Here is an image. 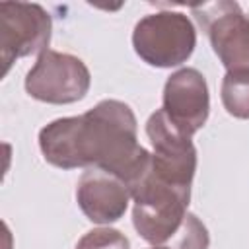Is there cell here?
Instances as JSON below:
<instances>
[{"label":"cell","instance_id":"cell-1","mask_svg":"<svg viewBox=\"0 0 249 249\" xmlns=\"http://www.w3.org/2000/svg\"><path fill=\"white\" fill-rule=\"evenodd\" d=\"M39 148L56 167L101 169L119 177L128 191L152 163V154L138 144L132 109L117 99H103L84 115L49 123L39 132Z\"/></svg>","mask_w":249,"mask_h":249},{"label":"cell","instance_id":"cell-2","mask_svg":"<svg viewBox=\"0 0 249 249\" xmlns=\"http://www.w3.org/2000/svg\"><path fill=\"white\" fill-rule=\"evenodd\" d=\"M134 200L132 224L142 239L154 247H165L187 220L191 187L177 185L150 169L130 187Z\"/></svg>","mask_w":249,"mask_h":249},{"label":"cell","instance_id":"cell-3","mask_svg":"<svg viewBox=\"0 0 249 249\" xmlns=\"http://www.w3.org/2000/svg\"><path fill=\"white\" fill-rule=\"evenodd\" d=\"M195 45V25L181 12H156L144 16L132 31V47L136 54L158 68L183 64L193 54Z\"/></svg>","mask_w":249,"mask_h":249},{"label":"cell","instance_id":"cell-4","mask_svg":"<svg viewBox=\"0 0 249 249\" xmlns=\"http://www.w3.org/2000/svg\"><path fill=\"white\" fill-rule=\"evenodd\" d=\"M89 82V70L78 56L47 49L27 72L25 91L33 99L64 105L84 99Z\"/></svg>","mask_w":249,"mask_h":249},{"label":"cell","instance_id":"cell-5","mask_svg":"<svg viewBox=\"0 0 249 249\" xmlns=\"http://www.w3.org/2000/svg\"><path fill=\"white\" fill-rule=\"evenodd\" d=\"M210 45L228 72H249V16L237 2H210L193 6Z\"/></svg>","mask_w":249,"mask_h":249},{"label":"cell","instance_id":"cell-6","mask_svg":"<svg viewBox=\"0 0 249 249\" xmlns=\"http://www.w3.org/2000/svg\"><path fill=\"white\" fill-rule=\"evenodd\" d=\"M51 39V16L39 4L2 2L0 4V56L2 76L14 60L47 51Z\"/></svg>","mask_w":249,"mask_h":249},{"label":"cell","instance_id":"cell-7","mask_svg":"<svg viewBox=\"0 0 249 249\" xmlns=\"http://www.w3.org/2000/svg\"><path fill=\"white\" fill-rule=\"evenodd\" d=\"M146 134L154 148L152 169L177 185L191 187L196 171V150L191 136L177 130L161 109L150 115Z\"/></svg>","mask_w":249,"mask_h":249},{"label":"cell","instance_id":"cell-8","mask_svg":"<svg viewBox=\"0 0 249 249\" xmlns=\"http://www.w3.org/2000/svg\"><path fill=\"white\" fill-rule=\"evenodd\" d=\"M161 111L169 123L187 136L200 130L208 119L210 97L204 76L196 68H181L173 72L163 88Z\"/></svg>","mask_w":249,"mask_h":249},{"label":"cell","instance_id":"cell-9","mask_svg":"<svg viewBox=\"0 0 249 249\" xmlns=\"http://www.w3.org/2000/svg\"><path fill=\"white\" fill-rule=\"evenodd\" d=\"M128 187L115 175L101 169H86L76 187V200L88 220L95 224L117 222L128 208Z\"/></svg>","mask_w":249,"mask_h":249},{"label":"cell","instance_id":"cell-10","mask_svg":"<svg viewBox=\"0 0 249 249\" xmlns=\"http://www.w3.org/2000/svg\"><path fill=\"white\" fill-rule=\"evenodd\" d=\"M222 103L231 117L249 119V72H228L222 82Z\"/></svg>","mask_w":249,"mask_h":249},{"label":"cell","instance_id":"cell-11","mask_svg":"<svg viewBox=\"0 0 249 249\" xmlns=\"http://www.w3.org/2000/svg\"><path fill=\"white\" fill-rule=\"evenodd\" d=\"M208 243H210V237L204 224L195 214L189 212L183 228L169 241L167 249H208Z\"/></svg>","mask_w":249,"mask_h":249},{"label":"cell","instance_id":"cell-12","mask_svg":"<svg viewBox=\"0 0 249 249\" xmlns=\"http://www.w3.org/2000/svg\"><path fill=\"white\" fill-rule=\"evenodd\" d=\"M76 249H130L124 233L113 228H97L88 231L76 245Z\"/></svg>","mask_w":249,"mask_h":249},{"label":"cell","instance_id":"cell-13","mask_svg":"<svg viewBox=\"0 0 249 249\" xmlns=\"http://www.w3.org/2000/svg\"><path fill=\"white\" fill-rule=\"evenodd\" d=\"M152 249H167V247H152Z\"/></svg>","mask_w":249,"mask_h":249}]
</instances>
